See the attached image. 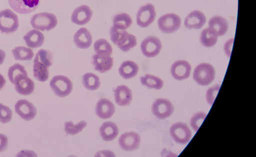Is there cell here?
Here are the masks:
<instances>
[{
	"instance_id": "cell-37",
	"label": "cell",
	"mask_w": 256,
	"mask_h": 157,
	"mask_svg": "<svg viewBox=\"0 0 256 157\" xmlns=\"http://www.w3.org/2000/svg\"><path fill=\"white\" fill-rule=\"evenodd\" d=\"M12 112L10 108L0 103V122L6 124L12 118Z\"/></svg>"
},
{
	"instance_id": "cell-11",
	"label": "cell",
	"mask_w": 256,
	"mask_h": 157,
	"mask_svg": "<svg viewBox=\"0 0 256 157\" xmlns=\"http://www.w3.org/2000/svg\"><path fill=\"white\" fill-rule=\"evenodd\" d=\"M12 9L18 13L27 14L34 11L40 4V0H8Z\"/></svg>"
},
{
	"instance_id": "cell-23",
	"label": "cell",
	"mask_w": 256,
	"mask_h": 157,
	"mask_svg": "<svg viewBox=\"0 0 256 157\" xmlns=\"http://www.w3.org/2000/svg\"><path fill=\"white\" fill-rule=\"evenodd\" d=\"M8 75L10 82L14 85L22 79L28 77L24 66L18 63L10 67Z\"/></svg>"
},
{
	"instance_id": "cell-24",
	"label": "cell",
	"mask_w": 256,
	"mask_h": 157,
	"mask_svg": "<svg viewBox=\"0 0 256 157\" xmlns=\"http://www.w3.org/2000/svg\"><path fill=\"white\" fill-rule=\"evenodd\" d=\"M208 26L216 31L218 36L224 35L228 28L227 20L220 16L212 17L209 20Z\"/></svg>"
},
{
	"instance_id": "cell-18",
	"label": "cell",
	"mask_w": 256,
	"mask_h": 157,
	"mask_svg": "<svg viewBox=\"0 0 256 157\" xmlns=\"http://www.w3.org/2000/svg\"><path fill=\"white\" fill-rule=\"evenodd\" d=\"M115 112L114 104L106 98L98 100L96 106V113L100 118L106 119L111 118Z\"/></svg>"
},
{
	"instance_id": "cell-20",
	"label": "cell",
	"mask_w": 256,
	"mask_h": 157,
	"mask_svg": "<svg viewBox=\"0 0 256 157\" xmlns=\"http://www.w3.org/2000/svg\"><path fill=\"white\" fill-rule=\"evenodd\" d=\"M74 41L78 48L86 49L92 44V36L86 28H82L78 30L74 34Z\"/></svg>"
},
{
	"instance_id": "cell-21",
	"label": "cell",
	"mask_w": 256,
	"mask_h": 157,
	"mask_svg": "<svg viewBox=\"0 0 256 157\" xmlns=\"http://www.w3.org/2000/svg\"><path fill=\"white\" fill-rule=\"evenodd\" d=\"M26 44L31 48L41 46L44 42V37L40 31L34 29L28 32L23 37Z\"/></svg>"
},
{
	"instance_id": "cell-40",
	"label": "cell",
	"mask_w": 256,
	"mask_h": 157,
	"mask_svg": "<svg viewBox=\"0 0 256 157\" xmlns=\"http://www.w3.org/2000/svg\"><path fill=\"white\" fill-rule=\"evenodd\" d=\"M234 42V38L230 39L228 40L224 46V50L226 55L230 56L231 50L232 47V44Z\"/></svg>"
},
{
	"instance_id": "cell-29",
	"label": "cell",
	"mask_w": 256,
	"mask_h": 157,
	"mask_svg": "<svg viewBox=\"0 0 256 157\" xmlns=\"http://www.w3.org/2000/svg\"><path fill=\"white\" fill-rule=\"evenodd\" d=\"M113 26L120 29L126 30L132 24L131 17L126 13H120L115 15L112 19Z\"/></svg>"
},
{
	"instance_id": "cell-31",
	"label": "cell",
	"mask_w": 256,
	"mask_h": 157,
	"mask_svg": "<svg viewBox=\"0 0 256 157\" xmlns=\"http://www.w3.org/2000/svg\"><path fill=\"white\" fill-rule=\"evenodd\" d=\"M34 63L33 72L34 78L41 82L46 81L49 76L48 67L40 62Z\"/></svg>"
},
{
	"instance_id": "cell-32",
	"label": "cell",
	"mask_w": 256,
	"mask_h": 157,
	"mask_svg": "<svg viewBox=\"0 0 256 157\" xmlns=\"http://www.w3.org/2000/svg\"><path fill=\"white\" fill-rule=\"evenodd\" d=\"M12 53L16 60H30L34 56L32 50L24 46H18L12 50Z\"/></svg>"
},
{
	"instance_id": "cell-27",
	"label": "cell",
	"mask_w": 256,
	"mask_h": 157,
	"mask_svg": "<svg viewBox=\"0 0 256 157\" xmlns=\"http://www.w3.org/2000/svg\"><path fill=\"white\" fill-rule=\"evenodd\" d=\"M14 88L19 94L28 96L34 92V83L31 78L27 77L22 79L16 84Z\"/></svg>"
},
{
	"instance_id": "cell-28",
	"label": "cell",
	"mask_w": 256,
	"mask_h": 157,
	"mask_svg": "<svg viewBox=\"0 0 256 157\" xmlns=\"http://www.w3.org/2000/svg\"><path fill=\"white\" fill-rule=\"evenodd\" d=\"M141 84L147 86L148 88H154L156 90L161 89L163 86L164 81L154 75L146 74L144 76H142L140 78Z\"/></svg>"
},
{
	"instance_id": "cell-4",
	"label": "cell",
	"mask_w": 256,
	"mask_h": 157,
	"mask_svg": "<svg viewBox=\"0 0 256 157\" xmlns=\"http://www.w3.org/2000/svg\"><path fill=\"white\" fill-rule=\"evenodd\" d=\"M50 85L55 94L61 98L69 95L73 88L72 81L68 77L62 75L53 77Z\"/></svg>"
},
{
	"instance_id": "cell-41",
	"label": "cell",
	"mask_w": 256,
	"mask_h": 157,
	"mask_svg": "<svg viewBox=\"0 0 256 157\" xmlns=\"http://www.w3.org/2000/svg\"><path fill=\"white\" fill-rule=\"evenodd\" d=\"M5 57V52L2 50H0V65L2 64L4 62Z\"/></svg>"
},
{
	"instance_id": "cell-39",
	"label": "cell",
	"mask_w": 256,
	"mask_h": 157,
	"mask_svg": "<svg viewBox=\"0 0 256 157\" xmlns=\"http://www.w3.org/2000/svg\"><path fill=\"white\" fill-rule=\"evenodd\" d=\"M8 146V140L4 134H0V152L5 150Z\"/></svg>"
},
{
	"instance_id": "cell-7",
	"label": "cell",
	"mask_w": 256,
	"mask_h": 157,
	"mask_svg": "<svg viewBox=\"0 0 256 157\" xmlns=\"http://www.w3.org/2000/svg\"><path fill=\"white\" fill-rule=\"evenodd\" d=\"M170 132L172 138L177 143L185 144L188 143L192 137V132L185 123L177 122L170 126Z\"/></svg>"
},
{
	"instance_id": "cell-19",
	"label": "cell",
	"mask_w": 256,
	"mask_h": 157,
	"mask_svg": "<svg viewBox=\"0 0 256 157\" xmlns=\"http://www.w3.org/2000/svg\"><path fill=\"white\" fill-rule=\"evenodd\" d=\"M116 102L120 106H128L132 102V96L131 90L126 85L118 86L114 90Z\"/></svg>"
},
{
	"instance_id": "cell-12",
	"label": "cell",
	"mask_w": 256,
	"mask_h": 157,
	"mask_svg": "<svg viewBox=\"0 0 256 157\" xmlns=\"http://www.w3.org/2000/svg\"><path fill=\"white\" fill-rule=\"evenodd\" d=\"M16 113L26 120H32L36 114V109L34 104L26 100H18L14 106Z\"/></svg>"
},
{
	"instance_id": "cell-22",
	"label": "cell",
	"mask_w": 256,
	"mask_h": 157,
	"mask_svg": "<svg viewBox=\"0 0 256 157\" xmlns=\"http://www.w3.org/2000/svg\"><path fill=\"white\" fill-rule=\"evenodd\" d=\"M99 130L102 138L106 141L114 140L118 134V126L112 122H104Z\"/></svg>"
},
{
	"instance_id": "cell-35",
	"label": "cell",
	"mask_w": 256,
	"mask_h": 157,
	"mask_svg": "<svg viewBox=\"0 0 256 157\" xmlns=\"http://www.w3.org/2000/svg\"><path fill=\"white\" fill-rule=\"evenodd\" d=\"M86 122L82 120L76 124L72 121L64 122V131L68 134L75 135L82 130L86 126Z\"/></svg>"
},
{
	"instance_id": "cell-3",
	"label": "cell",
	"mask_w": 256,
	"mask_h": 157,
	"mask_svg": "<svg viewBox=\"0 0 256 157\" xmlns=\"http://www.w3.org/2000/svg\"><path fill=\"white\" fill-rule=\"evenodd\" d=\"M215 70L208 63H202L194 70L193 78L196 83L201 86L210 84L214 79Z\"/></svg>"
},
{
	"instance_id": "cell-33",
	"label": "cell",
	"mask_w": 256,
	"mask_h": 157,
	"mask_svg": "<svg viewBox=\"0 0 256 157\" xmlns=\"http://www.w3.org/2000/svg\"><path fill=\"white\" fill-rule=\"evenodd\" d=\"M40 62L47 67L50 66L54 62V56L52 53L48 50L40 49L36 54L34 62Z\"/></svg>"
},
{
	"instance_id": "cell-15",
	"label": "cell",
	"mask_w": 256,
	"mask_h": 157,
	"mask_svg": "<svg viewBox=\"0 0 256 157\" xmlns=\"http://www.w3.org/2000/svg\"><path fill=\"white\" fill-rule=\"evenodd\" d=\"M91 62L94 70L100 73L110 70L113 66V58L106 54H96L93 55Z\"/></svg>"
},
{
	"instance_id": "cell-36",
	"label": "cell",
	"mask_w": 256,
	"mask_h": 157,
	"mask_svg": "<svg viewBox=\"0 0 256 157\" xmlns=\"http://www.w3.org/2000/svg\"><path fill=\"white\" fill-rule=\"evenodd\" d=\"M206 116V113L200 112L193 115L190 120V124L195 132H197Z\"/></svg>"
},
{
	"instance_id": "cell-13",
	"label": "cell",
	"mask_w": 256,
	"mask_h": 157,
	"mask_svg": "<svg viewBox=\"0 0 256 157\" xmlns=\"http://www.w3.org/2000/svg\"><path fill=\"white\" fill-rule=\"evenodd\" d=\"M140 135L134 132L122 134L118 140L120 146L126 151H132L138 149L140 146Z\"/></svg>"
},
{
	"instance_id": "cell-5",
	"label": "cell",
	"mask_w": 256,
	"mask_h": 157,
	"mask_svg": "<svg viewBox=\"0 0 256 157\" xmlns=\"http://www.w3.org/2000/svg\"><path fill=\"white\" fill-rule=\"evenodd\" d=\"M18 16L10 9L0 12V31L2 33H12L18 28Z\"/></svg>"
},
{
	"instance_id": "cell-38",
	"label": "cell",
	"mask_w": 256,
	"mask_h": 157,
	"mask_svg": "<svg viewBox=\"0 0 256 157\" xmlns=\"http://www.w3.org/2000/svg\"><path fill=\"white\" fill-rule=\"evenodd\" d=\"M220 85L217 84L208 88L206 92V100L207 102L212 106L218 94Z\"/></svg>"
},
{
	"instance_id": "cell-9",
	"label": "cell",
	"mask_w": 256,
	"mask_h": 157,
	"mask_svg": "<svg viewBox=\"0 0 256 157\" xmlns=\"http://www.w3.org/2000/svg\"><path fill=\"white\" fill-rule=\"evenodd\" d=\"M162 47L160 40L153 36L146 37L140 44L142 54L148 58H152L157 56L160 53Z\"/></svg>"
},
{
	"instance_id": "cell-16",
	"label": "cell",
	"mask_w": 256,
	"mask_h": 157,
	"mask_svg": "<svg viewBox=\"0 0 256 157\" xmlns=\"http://www.w3.org/2000/svg\"><path fill=\"white\" fill-rule=\"evenodd\" d=\"M92 15V12L88 6L82 5L74 10L71 20L75 24L84 25L90 20Z\"/></svg>"
},
{
	"instance_id": "cell-2",
	"label": "cell",
	"mask_w": 256,
	"mask_h": 157,
	"mask_svg": "<svg viewBox=\"0 0 256 157\" xmlns=\"http://www.w3.org/2000/svg\"><path fill=\"white\" fill-rule=\"evenodd\" d=\"M58 24L56 16L47 12L34 14L31 18L30 24L36 30L48 31L54 28Z\"/></svg>"
},
{
	"instance_id": "cell-10",
	"label": "cell",
	"mask_w": 256,
	"mask_h": 157,
	"mask_svg": "<svg viewBox=\"0 0 256 157\" xmlns=\"http://www.w3.org/2000/svg\"><path fill=\"white\" fill-rule=\"evenodd\" d=\"M156 12L152 4L141 6L136 14V24L142 28L150 26L154 20Z\"/></svg>"
},
{
	"instance_id": "cell-1",
	"label": "cell",
	"mask_w": 256,
	"mask_h": 157,
	"mask_svg": "<svg viewBox=\"0 0 256 157\" xmlns=\"http://www.w3.org/2000/svg\"><path fill=\"white\" fill-rule=\"evenodd\" d=\"M110 40L120 50L126 52L134 47L136 44V38L129 34L125 30L112 26L110 29Z\"/></svg>"
},
{
	"instance_id": "cell-25",
	"label": "cell",
	"mask_w": 256,
	"mask_h": 157,
	"mask_svg": "<svg viewBox=\"0 0 256 157\" xmlns=\"http://www.w3.org/2000/svg\"><path fill=\"white\" fill-rule=\"evenodd\" d=\"M138 70V65L132 60L124 62L118 69L120 75L124 79H128L135 76Z\"/></svg>"
},
{
	"instance_id": "cell-6",
	"label": "cell",
	"mask_w": 256,
	"mask_h": 157,
	"mask_svg": "<svg viewBox=\"0 0 256 157\" xmlns=\"http://www.w3.org/2000/svg\"><path fill=\"white\" fill-rule=\"evenodd\" d=\"M180 18L173 13L164 14L158 20L160 30L166 34H171L176 32L180 28Z\"/></svg>"
},
{
	"instance_id": "cell-34",
	"label": "cell",
	"mask_w": 256,
	"mask_h": 157,
	"mask_svg": "<svg viewBox=\"0 0 256 157\" xmlns=\"http://www.w3.org/2000/svg\"><path fill=\"white\" fill-rule=\"evenodd\" d=\"M94 48L96 54L111 55L112 48L110 43L105 39L100 38L94 44Z\"/></svg>"
},
{
	"instance_id": "cell-8",
	"label": "cell",
	"mask_w": 256,
	"mask_h": 157,
	"mask_svg": "<svg viewBox=\"0 0 256 157\" xmlns=\"http://www.w3.org/2000/svg\"><path fill=\"white\" fill-rule=\"evenodd\" d=\"M174 106L168 100L163 98L156 99L152 106L154 115L160 119L166 118L173 113Z\"/></svg>"
},
{
	"instance_id": "cell-42",
	"label": "cell",
	"mask_w": 256,
	"mask_h": 157,
	"mask_svg": "<svg viewBox=\"0 0 256 157\" xmlns=\"http://www.w3.org/2000/svg\"><path fill=\"white\" fill-rule=\"evenodd\" d=\"M6 80L2 75L0 74V90L2 89L6 84Z\"/></svg>"
},
{
	"instance_id": "cell-26",
	"label": "cell",
	"mask_w": 256,
	"mask_h": 157,
	"mask_svg": "<svg viewBox=\"0 0 256 157\" xmlns=\"http://www.w3.org/2000/svg\"><path fill=\"white\" fill-rule=\"evenodd\" d=\"M218 36L216 31L208 27L202 30L200 36V41L204 46L210 48L216 43Z\"/></svg>"
},
{
	"instance_id": "cell-14",
	"label": "cell",
	"mask_w": 256,
	"mask_h": 157,
	"mask_svg": "<svg viewBox=\"0 0 256 157\" xmlns=\"http://www.w3.org/2000/svg\"><path fill=\"white\" fill-rule=\"evenodd\" d=\"M192 67L190 63L185 60L175 62L171 66L170 72L176 80H182L190 76Z\"/></svg>"
},
{
	"instance_id": "cell-30",
	"label": "cell",
	"mask_w": 256,
	"mask_h": 157,
	"mask_svg": "<svg viewBox=\"0 0 256 157\" xmlns=\"http://www.w3.org/2000/svg\"><path fill=\"white\" fill-rule=\"evenodd\" d=\"M82 83L85 88L90 90L98 89L100 84L99 77L92 72H88L83 75Z\"/></svg>"
},
{
	"instance_id": "cell-17",
	"label": "cell",
	"mask_w": 256,
	"mask_h": 157,
	"mask_svg": "<svg viewBox=\"0 0 256 157\" xmlns=\"http://www.w3.org/2000/svg\"><path fill=\"white\" fill-rule=\"evenodd\" d=\"M206 22V18L202 12L195 10L185 18L184 26L188 29H200Z\"/></svg>"
}]
</instances>
